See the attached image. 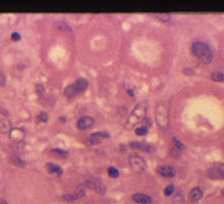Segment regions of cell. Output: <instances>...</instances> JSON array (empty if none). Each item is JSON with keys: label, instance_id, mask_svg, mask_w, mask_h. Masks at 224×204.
I'll return each mask as SVG.
<instances>
[{"label": "cell", "instance_id": "obj_5", "mask_svg": "<svg viewBox=\"0 0 224 204\" xmlns=\"http://www.w3.org/2000/svg\"><path fill=\"white\" fill-rule=\"evenodd\" d=\"M95 124V119L91 116H82L77 122V127L81 130H86L91 128Z\"/></svg>", "mask_w": 224, "mask_h": 204}, {"label": "cell", "instance_id": "obj_6", "mask_svg": "<svg viewBox=\"0 0 224 204\" xmlns=\"http://www.w3.org/2000/svg\"><path fill=\"white\" fill-rule=\"evenodd\" d=\"M157 172L159 174H162L163 177H174L176 174V170L175 168H173L172 166L170 165H162L157 168Z\"/></svg>", "mask_w": 224, "mask_h": 204}, {"label": "cell", "instance_id": "obj_1", "mask_svg": "<svg viewBox=\"0 0 224 204\" xmlns=\"http://www.w3.org/2000/svg\"><path fill=\"white\" fill-rule=\"evenodd\" d=\"M147 114V102H140L134 107L133 112L130 114L128 120L124 123L125 130H131L137 126L138 123H140L142 120L146 117Z\"/></svg>", "mask_w": 224, "mask_h": 204}, {"label": "cell", "instance_id": "obj_12", "mask_svg": "<svg viewBox=\"0 0 224 204\" xmlns=\"http://www.w3.org/2000/svg\"><path fill=\"white\" fill-rule=\"evenodd\" d=\"M202 197H203V192L199 187H194L193 189H191L190 193H189V198H190L192 202H197V201H199Z\"/></svg>", "mask_w": 224, "mask_h": 204}, {"label": "cell", "instance_id": "obj_23", "mask_svg": "<svg viewBox=\"0 0 224 204\" xmlns=\"http://www.w3.org/2000/svg\"><path fill=\"white\" fill-rule=\"evenodd\" d=\"M55 26H56V28H59V29H62V30H67V31H71V29L68 27L66 23L64 22H57V23H55Z\"/></svg>", "mask_w": 224, "mask_h": 204}, {"label": "cell", "instance_id": "obj_24", "mask_svg": "<svg viewBox=\"0 0 224 204\" xmlns=\"http://www.w3.org/2000/svg\"><path fill=\"white\" fill-rule=\"evenodd\" d=\"M173 142H174V144H175V146L176 147H178L180 148V149H185V146H184L183 144H182V142H180V140H178V138H175V137H173Z\"/></svg>", "mask_w": 224, "mask_h": 204}, {"label": "cell", "instance_id": "obj_16", "mask_svg": "<svg viewBox=\"0 0 224 204\" xmlns=\"http://www.w3.org/2000/svg\"><path fill=\"white\" fill-rule=\"evenodd\" d=\"M223 72L222 71H215V72L212 73V79L213 81H217V82H221L223 81Z\"/></svg>", "mask_w": 224, "mask_h": 204}, {"label": "cell", "instance_id": "obj_22", "mask_svg": "<svg viewBox=\"0 0 224 204\" xmlns=\"http://www.w3.org/2000/svg\"><path fill=\"white\" fill-rule=\"evenodd\" d=\"M173 190H174V185H173V184H170V185H168V186L165 188L164 193H165L166 196H170L171 193L173 192Z\"/></svg>", "mask_w": 224, "mask_h": 204}, {"label": "cell", "instance_id": "obj_14", "mask_svg": "<svg viewBox=\"0 0 224 204\" xmlns=\"http://www.w3.org/2000/svg\"><path fill=\"white\" fill-rule=\"evenodd\" d=\"M46 167H47V169H48V171L51 172V173H56V174H59V176L63 173L62 168H61L60 166L55 165V164L49 163V164H47Z\"/></svg>", "mask_w": 224, "mask_h": 204}, {"label": "cell", "instance_id": "obj_20", "mask_svg": "<svg viewBox=\"0 0 224 204\" xmlns=\"http://www.w3.org/2000/svg\"><path fill=\"white\" fill-rule=\"evenodd\" d=\"M52 152H53L56 156H59V157H66V156H67V152L64 150H61V149H53Z\"/></svg>", "mask_w": 224, "mask_h": 204}, {"label": "cell", "instance_id": "obj_7", "mask_svg": "<svg viewBox=\"0 0 224 204\" xmlns=\"http://www.w3.org/2000/svg\"><path fill=\"white\" fill-rule=\"evenodd\" d=\"M109 136L110 135H109V133H106V132H96V133L90 135V137H89V142H90L91 145H98L104 138H106V137H109Z\"/></svg>", "mask_w": 224, "mask_h": 204}, {"label": "cell", "instance_id": "obj_2", "mask_svg": "<svg viewBox=\"0 0 224 204\" xmlns=\"http://www.w3.org/2000/svg\"><path fill=\"white\" fill-rule=\"evenodd\" d=\"M191 50L192 53L196 55V57L200 62L204 63V64H208V63H210L212 61L213 53L212 49L204 42H196V43H193Z\"/></svg>", "mask_w": 224, "mask_h": 204}, {"label": "cell", "instance_id": "obj_19", "mask_svg": "<svg viewBox=\"0 0 224 204\" xmlns=\"http://www.w3.org/2000/svg\"><path fill=\"white\" fill-rule=\"evenodd\" d=\"M136 135H139V136H142V135H146L148 133V128L147 127H140V128H137L135 130Z\"/></svg>", "mask_w": 224, "mask_h": 204}, {"label": "cell", "instance_id": "obj_26", "mask_svg": "<svg viewBox=\"0 0 224 204\" xmlns=\"http://www.w3.org/2000/svg\"><path fill=\"white\" fill-rule=\"evenodd\" d=\"M6 83H7L6 77H4L3 73H2L1 71H0V85L3 86V85H6Z\"/></svg>", "mask_w": 224, "mask_h": 204}, {"label": "cell", "instance_id": "obj_28", "mask_svg": "<svg viewBox=\"0 0 224 204\" xmlns=\"http://www.w3.org/2000/svg\"><path fill=\"white\" fill-rule=\"evenodd\" d=\"M12 39H14V41H19V39H20L19 33H17V32L12 33Z\"/></svg>", "mask_w": 224, "mask_h": 204}, {"label": "cell", "instance_id": "obj_29", "mask_svg": "<svg viewBox=\"0 0 224 204\" xmlns=\"http://www.w3.org/2000/svg\"><path fill=\"white\" fill-rule=\"evenodd\" d=\"M128 92H129V95H130V96H134V92L131 91V89H129Z\"/></svg>", "mask_w": 224, "mask_h": 204}, {"label": "cell", "instance_id": "obj_15", "mask_svg": "<svg viewBox=\"0 0 224 204\" xmlns=\"http://www.w3.org/2000/svg\"><path fill=\"white\" fill-rule=\"evenodd\" d=\"M64 94H65V96H67L68 98H73L75 95H77V92H75V86H73V84H70V85H68L66 87L65 91H64Z\"/></svg>", "mask_w": 224, "mask_h": 204}, {"label": "cell", "instance_id": "obj_10", "mask_svg": "<svg viewBox=\"0 0 224 204\" xmlns=\"http://www.w3.org/2000/svg\"><path fill=\"white\" fill-rule=\"evenodd\" d=\"M73 86H75L77 94H80V92H83L86 91V88H87V86H88V82L86 81L85 79L81 78L75 81V83L73 84Z\"/></svg>", "mask_w": 224, "mask_h": 204}, {"label": "cell", "instance_id": "obj_13", "mask_svg": "<svg viewBox=\"0 0 224 204\" xmlns=\"http://www.w3.org/2000/svg\"><path fill=\"white\" fill-rule=\"evenodd\" d=\"M23 137V131L20 129H14L11 130V138L14 139L15 142H20Z\"/></svg>", "mask_w": 224, "mask_h": 204}, {"label": "cell", "instance_id": "obj_25", "mask_svg": "<svg viewBox=\"0 0 224 204\" xmlns=\"http://www.w3.org/2000/svg\"><path fill=\"white\" fill-rule=\"evenodd\" d=\"M38 119H39V120H41V121H47V120H48V115H47L46 113L43 112V113H41L38 115Z\"/></svg>", "mask_w": 224, "mask_h": 204}, {"label": "cell", "instance_id": "obj_18", "mask_svg": "<svg viewBox=\"0 0 224 204\" xmlns=\"http://www.w3.org/2000/svg\"><path fill=\"white\" fill-rule=\"evenodd\" d=\"M107 171H109V176L110 177H119V171H118V169L115 168V167H110Z\"/></svg>", "mask_w": 224, "mask_h": 204}, {"label": "cell", "instance_id": "obj_21", "mask_svg": "<svg viewBox=\"0 0 224 204\" xmlns=\"http://www.w3.org/2000/svg\"><path fill=\"white\" fill-rule=\"evenodd\" d=\"M11 162L13 164H15V165H17V166H23V162L16 155L11 156Z\"/></svg>", "mask_w": 224, "mask_h": 204}, {"label": "cell", "instance_id": "obj_11", "mask_svg": "<svg viewBox=\"0 0 224 204\" xmlns=\"http://www.w3.org/2000/svg\"><path fill=\"white\" fill-rule=\"evenodd\" d=\"M11 130H12L11 122H10L7 119H6V118L0 119V133H2V134L9 133V132H11Z\"/></svg>", "mask_w": 224, "mask_h": 204}, {"label": "cell", "instance_id": "obj_17", "mask_svg": "<svg viewBox=\"0 0 224 204\" xmlns=\"http://www.w3.org/2000/svg\"><path fill=\"white\" fill-rule=\"evenodd\" d=\"M155 16L158 18V19L163 20V22H168L171 18V15L169 13H155Z\"/></svg>", "mask_w": 224, "mask_h": 204}, {"label": "cell", "instance_id": "obj_3", "mask_svg": "<svg viewBox=\"0 0 224 204\" xmlns=\"http://www.w3.org/2000/svg\"><path fill=\"white\" fill-rule=\"evenodd\" d=\"M155 118H156V122L160 128L168 129L169 127V111H168V107L164 102H160L156 105Z\"/></svg>", "mask_w": 224, "mask_h": 204}, {"label": "cell", "instance_id": "obj_27", "mask_svg": "<svg viewBox=\"0 0 224 204\" xmlns=\"http://www.w3.org/2000/svg\"><path fill=\"white\" fill-rule=\"evenodd\" d=\"M36 92H37L38 95H43V92H44V86L41 85V84H37V85H36Z\"/></svg>", "mask_w": 224, "mask_h": 204}, {"label": "cell", "instance_id": "obj_8", "mask_svg": "<svg viewBox=\"0 0 224 204\" xmlns=\"http://www.w3.org/2000/svg\"><path fill=\"white\" fill-rule=\"evenodd\" d=\"M84 195H85V187L79 186L77 188V190H75V193H71V195H65L64 198L66 199V200L72 201V200H77V199L82 198Z\"/></svg>", "mask_w": 224, "mask_h": 204}, {"label": "cell", "instance_id": "obj_30", "mask_svg": "<svg viewBox=\"0 0 224 204\" xmlns=\"http://www.w3.org/2000/svg\"><path fill=\"white\" fill-rule=\"evenodd\" d=\"M1 113H2V114H6V115H7V112L6 110H3V108H1Z\"/></svg>", "mask_w": 224, "mask_h": 204}, {"label": "cell", "instance_id": "obj_9", "mask_svg": "<svg viewBox=\"0 0 224 204\" xmlns=\"http://www.w3.org/2000/svg\"><path fill=\"white\" fill-rule=\"evenodd\" d=\"M133 200L137 203H141V204H149L152 202V198L148 195L144 193H135L133 195Z\"/></svg>", "mask_w": 224, "mask_h": 204}, {"label": "cell", "instance_id": "obj_4", "mask_svg": "<svg viewBox=\"0 0 224 204\" xmlns=\"http://www.w3.org/2000/svg\"><path fill=\"white\" fill-rule=\"evenodd\" d=\"M130 163L132 168L136 172H142L146 169V163H144V158H141L138 155H133L130 157Z\"/></svg>", "mask_w": 224, "mask_h": 204}]
</instances>
